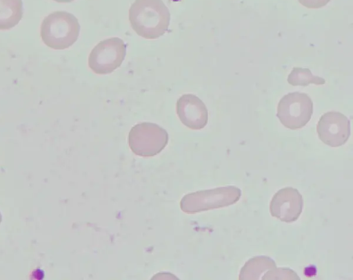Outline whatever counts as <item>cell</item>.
<instances>
[{"mask_svg": "<svg viewBox=\"0 0 353 280\" xmlns=\"http://www.w3.org/2000/svg\"><path fill=\"white\" fill-rule=\"evenodd\" d=\"M129 21L138 35L155 39L168 30L170 13L161 0H135L129 10Z\"/></svg>", "mask_w": 353, "mask_h": 280, "instance_id": "6da1fadb", "label": "cell"}, {"mask_svg": "<svg viewBox=\"0 0 353 280\" xmlns=\"http://www.w3.org/2000/svg\"><path fill=\"white\" fill-rule=\"evenodd\" d=\"M241 195V189L235 186L198 191L184 195L180 208L185 213L194 214L234 204Z\"/></svg>", "mask_w": 353, "mask_h": 280, "instance_id": "7a4b0ae2", "label": "cell"}, {"mask_svg": "<svg viewBox=\"0 0 353 280\" xmlns=\"http://www.w3.org/2000/svg\"><path fill=\"white\" fill-rule=\"evenodd\" d=\"M168 142V132L155 123L137 124L128 133V144L131 151L141 157L157 155L165 147Z\"/></svg>", "mask_w": 353, "mask_h": 280, "instance_id": "3957f363", "label": "cell"}, {"mask_svg": "<svg viewBox=\"0 0 353 280\" xmlns=\"http://www.w3.org/2000/svg\"><path fill=\"white\" fill-rule=\"evenodd\" d=\"M313 113L311 98L298 91L285 95L279 102L276 116L290 129H301L310 121Z\"/></svg>", "mask_w": 353, "mask_h": 280, "instance_id": "277c9868", "label": "cell"}, {"mask_svg": "<svg viewBox=\"0 0 353 280\" xmlns=\"http://www.w3.org/2000/svg\"><path fill=\"white\" fill-rule=\"evenodd\" d=\"M126 54V45L118 37L100 41L88 57L89 67L97 74H107L119 67Z\"/></svg>", "mask_w": 353, "mask_h": 280, "instance_id": "5b68a950", "label": "cell"}, {"mask_svg": "<svg viewBox=\"0 0 353 280\" xmlns=\"http://www.w3.org/2000/svg\"><path fill=\"white\" fill-rule=\"evenodd\" d=\"M316 132L324 144L332 147H340L346 143L350 138V120L341 112H326L317 123Z\"/></svg>", "mask_w": 353, "mask_h": 280, "instance_id": "8992f818", "label": "cell"}, {"mask_svg": "<svg viewBox=\"0 0 353 280\" xmlns=\"http://www.w3.org/2000/svg\"><path fill=\"white\" fill-rule=\"evenodd\" d=\"M303 205V197L299 191L292 187H285L272 197L270 212L272 217L281 222L291 223L299 219Z\"/></svg>", "mask_w": 353, "mask_h": 280, "instance_id": "52a82bcc", "label": "cell"}, {"mask_svg": "<svg viewBox=\"0 0 353 280\" xmlns=\"http://www.w3.org/2000/svg\"><path fill=\"white\" fill-rule=\"evenodd\" d=\"M176 108L181 122L187 127L199 130L207 125V107L196 96L190 94L182 95L176 101Z\"/></svg>", "mask_w": 353, "mask_h": 280, "instance_id": "ba28073f", "label": "cell"}, {"mask_svg": "<svg viewBox=\"0 0 353 280\" xmlns=\"http://www.w3.org/2000/svg\"><path fill=\"white\" fill-rule=\"evenodd\" d=\"M276 268L275 261L267 256H257L250 259L241 268L239 280H258L270 270Z\"/></svg>", "mask_w": 353, "mask_h": 280, "instance_id": "9c48e42d", "label": "cell"}, {"mask_svg": "<svg viewBox=\"0 0 353 280\" xmlns=\"http://www.w3.org/2000/svg\"><path fill=\"white\" fill-rule=\"evenodd\" d=\"M288 82L293 86H307L310 84L323 85L325 80L312 75L310 69L307 68L294 67L288 76Z\"/></svg>", "mask_w": 353, "mask_h": 280, "instance_id": "30bf717a", "label": "cell"}, {"mask_svg": "<svg viewBox=\"0 0 353 280\" xmlns=\"http://www.w3.org/2000/svg\"><path fill=\"white\" fill-rule=\"evenodd\" d=\"M261 279L263 280L300 279L296 273L288 268H275L270 270Z\"/></svg>", "mask_w": 353, "mask_h": 280, "instance_id": "8fae6325", "label": "cell"}, {"mask_svg": "<svg viewBox=\"0 0 353 280\" xmlns=\"http://www.w3.org/2000/svg\"><path fill=\"white\" fill-rule=\"evenodd\" d=\"M298 1L307 8L317 9L326 6L330 0H298Z\"/></svg>", "mask_w": 353, "mask_h": 280, "instance_id": "7c38bea8", "label": "cell"}, {"mask_svg": "<svg viewBox=\"0 0 353 280\" xmlns=\"http://www.w3.org/2000/svg\"><path fill=\"white\" fill-rule=\"evenodd\" d=\"M56 1H58V2H64V3H66V2H71L73 0H54Z\"/></svg>", "mask_w": 353, "mask_h": 280, "instance_id": "4fadbf2b", "label": "cell"}, {"mask_svg": "<svg viewBox=\"0 0 353 280\" xmlns=\"http://www.w3.org/2000/svg\"><path fill=\"white\" fill-rule=\"evenodd\" d=\"M1 222H2V215H1V213L0 212V224H1Z\"/></svg>", "mask_w": 353, "mask_h": 280, "instance_id": "5bb4252c", "label": "cell"}]
</instances>
